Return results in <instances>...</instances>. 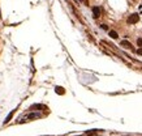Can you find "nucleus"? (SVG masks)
I'll use <instances>...</instances> for the list:
<instances>
[{"label": "nucleus", "mask_w": 142, "mask_h": 136, "mask_svg": "<svg viewBox=\"0 0 142 136\" xmlns=\"http://www.w3.org/2000/svg\"><path fill=\"white\" fill-rule=\"evenodd\" d=\"M138 20H139V16L137 13H133L132 16H129L128 22H129V24H136V22H138Z\"/></svg>", "instance_id": "1"}, {"label": "nucleus", "mask_w": 142, "mask_h": 136, "mask_svg": "<svg viewBox=\"0 0 142 136\" xmlns=\"http://www.w3.org/2000/svg\"><path fill=\"white\" fill-rule=\"evenodd\" d=\"M93 14H94V18H98L100 16V9L99 7H94L93 8Z\"/></svg>", "instance_id": "2"}, {"label": "nucleus", "mask_w": 142, "mask_h": 136, "mask_svg": "<svg viewBox=\"0 0 142 136\" xmlns=\"http://www.w3.org/2000/svg\"><path fill=\"white\" fill-rule=\"evenodd\" d=\"M55 92H56L57 94H64V89H63L61 86H56V88H55Z\"/></svg>", "instance_id": "3"}, {"label": "nucleus", "mask_w": 142, "mask_h": 136, "mask_svg": "<svg viewBox=\"0 0 142 136\" xmlns=\"http://www.w3.org/2000/svg\"><path fill=\"white\" fill-rule=\"evenodd\" d=\"M13 114H14V110H13L12 112H9V115H8V117H7V118H5V120H4V123H8V122H9V120L12 119V117H13Z\"/></svg>", "instance_id": "4"}, {"label": "nucleus", "mask_w": 142, "mask_h": 136, "mask_svg": "<svg viewBox=\"0 0 142 136\" xmlns=\"http://www.w3.org/2000/svg\"><path fill=\"white\" fill-rule=\"evenodd\" d=\"M110 37H111V38H119V35H117V33L116 32H114V30H111V32H110Z\"/></svg>", "instance_id": "5"}, {"label": "nucleus", "mask_w": 142, "mask_h": 136, "mask_svg": "<svg viewBox=\"0 0 142 136\" xmlns=\"http://www.w3.org/2000/svg\"><path fill=\"white\" fill-rule=\"evenodd\" d=\"M121 44H123V46H125L126 49H132V44H130L129 42H126V41H123V42H121Z\"/></svg>", "instance_id": "6"}, {"label": "nucleus", "mask_w": 142, "mask_h": 136, "mask_svg": "<svg viewBox=\"0 0 142 136\" xmlns=\"http://www.w3.org/2000/svg\"><path fill=\"white\" fill-rule=\"evenodd\" d=\"M137 43H138V46H141V47H142V38H138Z\"/></svg>", "instance_id": "7"}, {"label": "nucleus", "mask_w": 142, "mask_h": 136, "mask_svg": "<svg viewBox=\"0 0 142 136\" xmlns=\"http://www.w3.org/2000/svg\"><path fill=\"white\" fill-rule=\"evenodd\" d=\"M137 54H138V55H142V49H138V50H137Z\"/></svg>", "instance_id": "8"}]
</instances>
